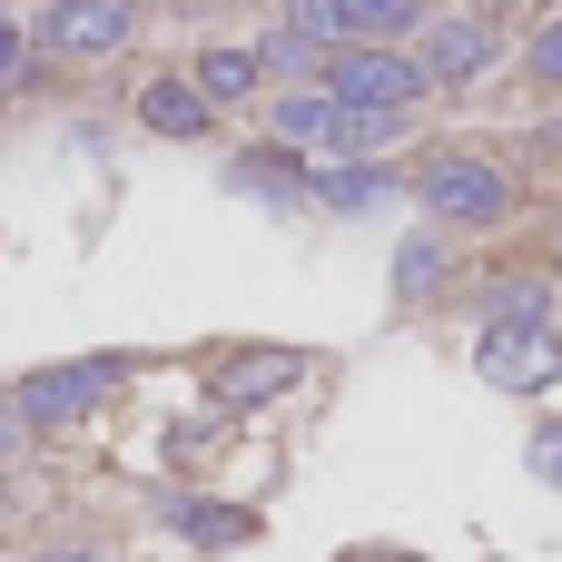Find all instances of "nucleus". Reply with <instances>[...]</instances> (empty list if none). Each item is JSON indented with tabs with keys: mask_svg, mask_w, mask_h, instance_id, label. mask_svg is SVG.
<instances>
[{
	"mask_svg": "<svg viewBox=\"0 0 562 562\" xmlns=\"http://www.w3.org/2000/svg\"><path fill=\"white\" fill-rule=\"evenodd\" d=\"M533 79H553V89H562V20L533 30Z\"/></svg>",
	"mask_w": 562,
	"mask_h": 562,
	"instance_id": "obj_17",
	"label": "nucleus"
},
{
	"mask_svg": "<svg viewBox=\"0 0 562 562\" xmlns=\"http://www.w3.org/2000/svg\"><path fill=\"white\" fill-rule=\"evenodd\" d=\"M0 79H20V30L0 20Z\"/></svg>",
	"mask_w": 562,
	"mask_h": 562,
	"instance_id": "obj_20",
	"label": "nucleus"
},
{
	"mask_svg": "<svg viewBox=\"0 0 562 562\" xmlns=\"http://www.w3.org/2000/svg\"><path fill=\"white\" fill-rule=\"evenodd\" d=\"M366 198H385V178H366V168H336L326 178V207H366Z\"/></svg>",
	"mask_w": 562,
	"mask_h": 562,
	"instance_id": "obj_16",
	"label": "nucleus"
},
{
	"mask_svg": "<svg viewBox=\"0 0 562 562\" xmlns=\"http://www.w3.org/2000/svg\"><path fill=\"white\" fill-rule=\"evenodd\" d=\"M435 277H445V257H435V247H425V237H415V247H405V257H395V286H405V296H425V286H435Z\"/></svg>",
	"mask_w": 562,
	"mask_h": 562,
	"instance_id": "obj_15",
	"label": "nucleus"
},
{
	"mask_svg": "<svg viewBox=\"0 0 562 562\" xmlns=\"http://www.w3.org/2000/svg\"><path fill=\"white\" fill-rule=\"evenodd\" d=\"M336 10H346V40H405V30H425L415 0H336Z\"/></svg>",
	"mask_w": 562,
	"mask_h": 562,
	"instance_id": "obj_10",
	"label": "nucleus"
},
{
	"mask_svg": "<svg viewBox=\"0 0 562 562\" xmlns=\"http://www.w3.org/2000/svg\"><path fill=\"white\" fill-rule=\"evenodd\" d=\"M533 474H543V484H562V435H533Z\"/></svg>",
	"mask_w": 562,
	"mask_h": 562,
	"instance_id": "obj_19",
	"label": "nucleus"
},
{
	"mask_svg": "<svg viewBox=\"0 0 562 562\" xmlns=\"http://www.w3.org/2000/svg\"><path fill=\"white\" fill-rule=\"evenodd\" d=\"M119 385V356H79V366H40L20 375V425H79L99 395Z\"/></svg>",
	"mask_w": 562,
	"mask_h": 562,
	"instance_id": "obj_5",
	"label": "nucleus"
},
{
	"mask_svg": "<svg viewBox=\"0 0 562 562\" xmlns=\"http://www.w3.org/2000/svg\"><path fill=\"white\" fill-rule=\"evenodd\" d=\"M267 128H277V148H346V99L336 89H286L267 109Z\"/></svg>",
	"mask_w": 562,
	"mask_h": 562,
	"instance_id": "obj_7",
	"label": "nucleus"
},
{
	"mask_svg": "<svg viewBox=\"0 0 562 562\" xmlns=\"http://www.w3.org/2000/svg\"><path fill=\"white\" fill-rule=\"evenodd\" d=\"M40 562H99V553H79V543H69V553H40Z\"/></svg>",
	"mask_w": 562,
	"mask_h": 562,
	"instance_id": "obj_21",
	"label": "nucleus"
},
{
	"mask_svg": "<svg viewBox=\"0 0 562 562\" xmlns=\"http://www.w3.org/2000/svg\"><path fill=\"white\" fill-rule=\"evenodd\" d=\"M326 89H336L346 109H415L435 79H425V59H405V49H385V40H356V49L326 59Z\"/></svg>",
	"mask_w": 562,
	"mask_h": 562,
	"instance_id": "obj_1",
	"label": "nucleus"
},
{
	"mask_svg": "<svg viewBox=\"0 0 562 562\" xmlns=\"http://www.w3.org/2000/svg\"><path fill=\"white\" fill-rule=\"evenodd\" d=\"M415 198H425L435 217H454V227H494V217L514 207V178H504L494 158H425Z\"/></svg>",
	"mask_w": 562,
	"mask_h": 562,
	"instance_id": "obj_2",
	"label": "nucleus"
},
{
	"mask_svg": "<svg viewBox=\"0 0 562 562\" xmlns=\"http://www.w3.org/2000/svg\"><path fill=\"white\" fill-rule=\"evenodd\" d=\"M286 30H296L306 49H356V40H346V10H336V0H286Z\"/></svg>",
	"mask_w": 562,
	"mask_h": 562,
	"instance_id": "obj_12",
	"label": "nucleus"
},
{
	"mask_svg": "<svg viewBox=\"0 0 562 562\" xmlns=\"http://www.w3.org/2000/svg\"><path fill=\"white\" fill-rule=\"evenodd\" d=\"M168 514H178L188 543H247V533H257L247 514H217V504H168Z\"/></svg>",
	"mask_w": 562,
	"mask_h": 562,
	"instance_id": "obj_14",
	"label": "nucleus"
},
{
	"mask_svg": "<svg viewBox=\"0 0 562 562\" xmlns=\"http://www.w3.org/2000/svg\"><path fill=\"white\" fill-rule=\"evenodd\" d=\"M128 40H138V0H49V20H40L49 59H109Z\"/></svg>",
	"mask_w": 562,
	"mask_h": 562,
	"instance_id": "obj_3",
	"label": "nucleus"
},
{
	"mask_svg": "<svg viewBox=\"0 0 562 562\" xmlns=\"http://www.w3.org/2000/svg\"><path fill=\"white\" fill-rule=\"evenodd\" d=\"M306 59H316V49H306V40H296V30H277V40H267V69H286V79H296V69H306Z\"/></svg>",
	"mask_w": 562,
	"mask_h": 562,
	"instance_id": "obj_18",
	"label": "nucleus"
},
{
	"mask_svg": "<svg viewBox=\"0 0 562 562\" xmlns=\"http://www.w3.org/2000/svg\"><path fill=\"white\" fill-rule=\"evenodd\" d=\"M10 445H20V425H10V415H0V454H10Z\"/></svg>",
	"mask_w": 562,
	"mask_h": 562,
	"instance_id": "obj_22",
	"label": "nucleus"
},
{
	"mask_svg": "<svg viewBox=\"0 0 562 562\" xmlns=\"http://www.w3.org/2000/svg\"><path fill=\"white\" fill-rule=\"evenodd\" d=\"M198 89L227 109V99H247V89H257V59H247V49H207V59H198Z\"/></svg>",
	"mask_w": 562,
	"mask_h": 562,
	"instance_id": "obj_11",
	"label": "nucleus"
},
{
	"mask_svg": "<svg viewBox=\"0 0 562 562\" xmlns=\"http://www.w3.org/2000/svg\"><path fill=\"white\" fill-rule=\"evenodd\" d=\"M474 375H484V385H504V395H543V385H562V346H553V326H484V346H474Z\"/></svg>",
	"mask_w": 562,
	"mask_h": 562,
	"instance_id": "obj_4",
	"label": "nucleus"
},
{
	"mask_svg": "<svg viewBox=\"0 0 562 562\" xmlns=\"http://www.w3.org/2000/svg\"><path fill=\"white\" fill-rule=\"evenodd\" d=\"M415 59H425L435 89H464V79L494 69V30H484V20H425V30H415Z\"/></svg>",
	"mask_w": 562,
	"mask_h": 562,
	"instance_id": "obj_6",
	"label": "nucleus"
},
{
	"mask_svg": "<svg viewBox=\"0 0 562 562\" xmlns=\"http://www.w3.org/2000/svg\"><path fill=\"white\" fill-rule=\"evenodd\" d=\"M296 375H306L296 346H257V356H237V366L217 375V405H267V395H286Z\"/></svg>",
	"mask_w": 562,
	"mask_h": 562,
	"instance_id": "obj_8",
	"label": "nucleus"
},
{
	"mask_svg": "<svg viewBox=\"0 0 562 562\" xmlns=\"http://www.w3.org/2000/svg\"><path fill=\"white\" fill-rule=\"evenodd\" d=\"M207 109H217V99H207L198 79H148V89H138V119H148L158 138H207Z\"/></svg>",
	"mask_w": 562,
	"mask_h": 562,
	"instance_id": "obj_9",
	"label": "nucleus"
},
{
	"mask_svg": "<svg viewBox=\"0 0 562 562\" xmlns=\"http://www.w3.org/2000/svg\"><path fill=\"white\" fill-rule=\"evenodd\" d=\"M494 326H553V296H543L533 277H504V286H494Z\"/></svg>",
	"mask_w": 562,
	"mask_h": 562,
	"instance_id": "obj_13",
	"label": "nucleus"
}]
</instances>
